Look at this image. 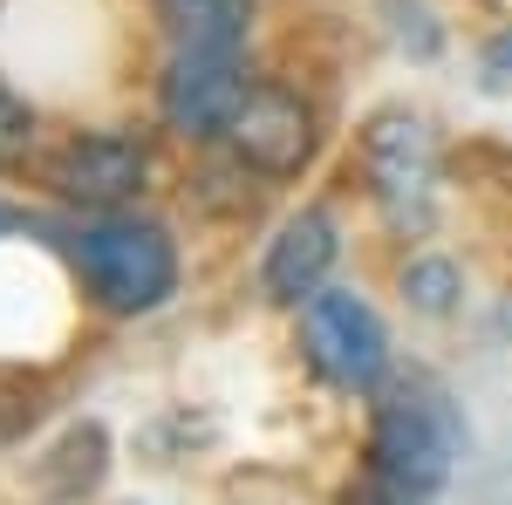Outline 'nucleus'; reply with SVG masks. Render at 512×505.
<instances>
[{"label":"nucleus","mask_w":512,"mask_h":505,"mask_svg":"<svg viewBox=\"0 0 512 505\" xmlns=\"http://www.w3.org/2000/svg\"><path fill=\"white\" fill-rule=\"evenodd\" d=\"M301 342L335 389H383L390 376V328L349 287H315L301 301Z\"/></svg>","instance_id":"nucleus-3"},{"label":"nucleus","mask_w":512,"mask_h":505,"mask_svg":"<svg viewBox=\"0 0 512 505\" xmlns=\"http://www.w3.org/2000/svg\"><path fill=\"white\" fill-rule=\"evenodd\" d=\"M246 103V69L226 48H171L158 82V110L185 137H226L233 110Z\"/></svg>","instance_id":"nucleus-7"},{"label":"nucleus","mask_w":512,"mask_h":505,"mask_svg":"<svg viewBox=\"0 0 512 505\" xmlns=\"http://www.w3.org/2000/svg\"><path fill=\"white\" fill-rule=\"evenodd\" d=\"M362 171H369V192L390 212L396 226H424L431 212V185H437V144L424 117H403V110H383V117L362 130Z\"/></svg>","instance_id":"nucleus-4"},{"label":"nucleus","mask_w":512,"mask_h":505,"mask_svg":"<svg viewBox=\"0 0 512 505\" xmlns=\"http://www.w3.org/2000/svg\"><path fill=\"white\" fill-rule=\"evenodd\" d=\"M226 144L246 171H260V178H301L308 164H315V110L294 96V89H280V82H260V89H246V103L233 110L226 123Z\"/></svg>","instance_id":"nucleus-5"},{"label":"nucleus","mask_w":512,"mask_h":505,"mask_svg":"<svg viewBox=\"0 0 512 505\" xmlns=\"http://www.w3.org/2000/svg\"><path fill=\"white\" fill-rule=\"evenodd\" d=\"M403 294H410V308L444 314L458 301V267H451V260H410V267H403Z\"/></svg>","instance_id":"nucleus-10"},{"label":"nucleus","mask_w":512,"mask_h":505,"mask_svg":"<svg viewBox=\"0 0 512 505\" xmlns=\"http://www.w3.org/2000/svg\"><path fill=\"white\" fill-rule=\"evenodd\" d=\"M144 178H151V151L130 130H82L48 157V185L89 212H117L123 198L144 192Z\"/></svg>","instance_id":"nucleus-6"},{"label":"nucleus","mask_w":512,"mask_h":505,"mask_svg":"<svg viewBox=\"0 0 512 505\" xmlns=\"http://www.w3.org/2000/svg\"><path fill=\"white\" fill-rule=\"evenodd\" d=\"M335 253H342L335 219H328V212H294V219L274 233V246H267L260 280H267V294H274V301H294V308H301L321 280H328Z\"/></svg>","instance_id":"nucleus-8"},{"label":"nucleus","mask_w":512,"mask_h":505,"mask_svg":"<svg viewBox=\"0 0 512 505\" xmlns=\"http://www.w3.org/2000/svg\"><path fill=\"white\" fill-rule=\"evenodd\" d=\"M69 260H76L82 287L103 314H151L178 294V246L151 219H117L110 212V219L76 233Z\"/></svg>","instance_id":"nucleus-2"},{"label":"nucleus","mask_w":512,"mask_h":505,"mask_svg":"<svg viewBox=\"0 0 512 505\" xmlns=\"http://www.w3.org/2000/svg\"><path fill=\"white\" fill-rule=\"evenodd\" d=\"M485 76H492V82H506V76H512V28L492 41V48H485Z\"/></svg>","instance_id":"nucleus-12"},{"label":"nucleus","mask_w":512,"mask_h":505,"mask_svg":"<svg viewBox=\"0 0 512 505\" xmlns=\"http://www.w3.org/2000/svg\"><path fill=\"white\" fill-rule=\"evenodd\" d=\"M458 458H465V424L451 389L417 369L383 376L369 410V458L342 505H437Z\"/></svg>","instance_id":"nucleus-1"},{"label":"nucleus","mask_w":512,"mask_h":505,"mask_svg":"<svg viewBox=\"0 0 512 505\" xmlns=\"http://www.w3.org/2000/svg\"><path fill=\"white\" fill-rule=\"evenodd\" d=\"M28 144H35V110L0 82V171H7V164H21Z\"/></svg>","instance_id":"nucleus-11"},{"label":"nucleus","mask_w":512,"mask_h":505,"mask_svg":"<svg viewBox=\"0 0 512 505\" xmlns=\"http://www.w3.org/2000/svg\"><path fill=\"white\" fill-rule=\"evenodd\" d=\"M158 21L171 48H246V21H253V0H158Z\"/></svg>","instance_id":"nucleus-9"},{"label":"nucleus","mask_w":512,"mask_h":505,"mask_svg":"<svg viewBox=\"0 0 512 505\" xmlns=\"http://www.w3.org/2000/svg\"><path fill=\"white\" fill-rule=\"evenodd\" d=\"M7 233H28V212H21V205H7V198H0V239Z\"/></svg>","instance_id":"nucleus-13"}]
</instances>
